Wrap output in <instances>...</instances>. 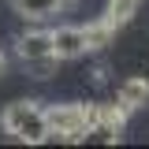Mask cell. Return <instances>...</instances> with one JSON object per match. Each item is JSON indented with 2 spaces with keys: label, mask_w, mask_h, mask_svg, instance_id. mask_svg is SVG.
Wrapping results in <instances>:
<instances>
[{
  "label": "cell",
  "mask_w": 149,
  "mask_h": 149,
  "mask_svg": "<svg viewBox=\"0 0 149 149\" xmlns=\"http://www.w3.org/2000/svg\"><path fill=\"white\" fill-rule=\"evenodd\" d=\"M138 8H142V0H108V8H104V22H108L112 30H123L130 19L138 15Z\"/></svg>",
  "instance_id": "52a82bcc"
},
{
  "label": "cell",
  "mask_w": 149,
  "mask_h": 149,
  "mask_svg": "<svg viewBox=\"0 0 149 149\" xmlns=\"http://www.w3.org/2000/svg\"><path fill=\"white\" fill-rule=\"evenodd\" d=\"M123 123H127V112L119 104H93V123H90V134L86 142H119L123 134Z\"/></svg>",
  "instance_id": "3957f363"
},
{
  "label": "cell",
  "mask_w": 149,
  "mask_h": 149,
  "mask_svg": "<svg viewBox=\"0 0 149 149\" xmlns=\"http://www.w3.org/2000/svg\"><path fill=\"white\" fill-rule=\"evenodd\" d=\"M49 119V134L60 142H86L93 123V104H52L45 108Z\"/></svg>",
  "instance_id": "7a4b0ae2"
},
{
  "label": "cell",
  "mask_w": 149,
  "mask_h": 149,
  "mask_svg": "<svg viewBox=\"0 0 149 149\" xmlns=\"http://www.w3.org/2000/svg\"><path fill=\"white\" fill-rule=\"evenodd\" d=\"M82 30H86V45H90V52H93V49H104V45H108L112 37H116V30H112V26L104 22V19H97V22L82 26Z\"/></svg>",
  "instance_id": "9c48e42d"
},
{
  "label": "cell",
  "mask_w": 149,
  "mask_h": 149,
  "mask_svg": "<svg viewBox=\"0 0 149 149\" xmlns=\"http://www.w3.org/2000/svg\"><path fill=\"white\" fill-rule=\"evenodd\" d=\"M52 52H56V60L86 56V52H90L86 30H82V26H56V30H52Z\"/></svg>",
  "instance_id": "5b68a950"
},
{
  "label": "cell",
  "mask_w": 149,
  "mask_h": 149,
  "mask_svg": "<svg viewBox=\"0 0 149 149\" xmlns=\"http://www.w3.org/2000/svg\"><path fill=\"white\" fill-rule=\"evenodd\" d=\"M22 63H34V67H52L56 63V52H52V30H26V34L15 41Z\"/></svg>",
  "instance_id": "277c9868"
},
{
  "label": "cell",
  "mask_w": 149,
  "mask_h": 149,
  "mask_svg": "<svg viewBox=\"0 0 149 149\" xmlns=\"http://www.w3.org/2000/svg\"><path fill=\"white\" fill-rule=\"evenodd\" d=\"M52 4H56V8H60V11H67V8H71L74 0H52Z\"/></svg>",
  "instance_id": "30bf717a"
},
{
  "label": "cell",
  "mask_w": 149,
  "mask_h": 149,
  "mask_svg": "<svg viewBox=\"0 0 149 149\" xmlns=\"http://www.w3.org/2000/svg\"><path fill=\"white\" fill-rule=\"evenodd\" d=\"M0 127H4V134H11L15 142H26V146H45V142H52L45 108H37L34 101H11L8 108L0 112Z\"/></svg>",
  "instance_id": "6da1fadb"
},
{
  "label": "cell",
  "mask_w": 149,
  "mask_h": 149,
  "mask_svg": "<svg viewBox=\"0 0 149 149\" xmlns=\"http://www.w3.org/2000/svg\"><path fill=\"white\" fill-rule=\"evenodd\" d=\"M4 71H8V56L0 52V74H4Z\"/></svg>",
  "instance_id": "8fae6325"
},
{
  "label": "cell",
  "mask_w": 149,
  "mask_h": 149,
  "mask_svg": "<svg viewBox=\"0 0 149 149\" xmlns=\"http://www.w3.org/2000/svg\"><path fill=\"white\" fill-rule=\"evenodd\" d=\"M116 104L127 112H138L149 104V78H127L123 86H119V93H116Z\"/></svg>",
  "instance_id": "8992f818"
},
{
  "label": "cell",
  "mask_w": 149,
  "mask_h": 149,
  "mask_svg": "<svg viewBox=\"0 0 149 149\" xmlns=\"http://www.w3.org/2000/svg\"><path fill=\"white\" fill-rule=\"evenodd\" d=\"M11 8H15L19 15H26V19H49V15L60 11L52 0H11Z\"/></svg>",
  "instance_id": "ba28073f"
}]
</instances>
